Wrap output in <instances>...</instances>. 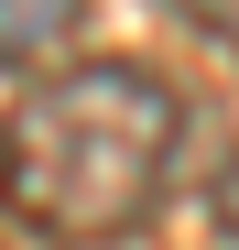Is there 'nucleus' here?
I'll list each match as a JSON object with an SVG mask.
<instances>
[{"mask_svg":"<svg viewBox=\"0 0 239 250\" xmlns=\"http://www.w3.org/2000/svg\"><path fill=\"white\" fill-rule=\"evenodd\" d=\"M174 142H185V98L131 55L33 76L0 120V207L55 250L141 239L174 185Z\"/></svg>","mask_w":239,"mask_h":250,"instance_id":"nucleus-1","label":"nucleus"},{"mask_svg":"<svg viewBox=\"0 0 239 250\" xmlns=\"http://www.w3.org/2000/svg\"><path fill=\"white\" fill-rule=\"evenodd\" d=\"M185 11H196V33L228 44V65H239V0H185Z\"/></svg>","mask_w":239,"mask_h":250,"instance_id":"nucleus-4","label":"nucleus"},{"mask_svg":"<svg viewBox=\"0 0 239 250\" xmlns=\"http://www.w3.org/2000/svg\"><path fill=\"white\" fill-rule=\"evenodd\" d=\"M87 0H0V76H65Z\"/></svg>","mask_w":239,"mask_h":250,"instance_id":"nucleus-2","label":"nucleus"},{"mask_svg":"<svg viewBox=\"0 0 239 250\" xmlns=\"http://www.w3.org/2000/svg\"><path fill=\"white\" fill-rule=\"evenodd\" d=\"M207 229H218V239L239 250V152L218 163V185H207Z\"/></svg>","mask_w":239,"mask_h":250,"instance_id":"nucleus-3","label":"nucleus"}]
</instances>
